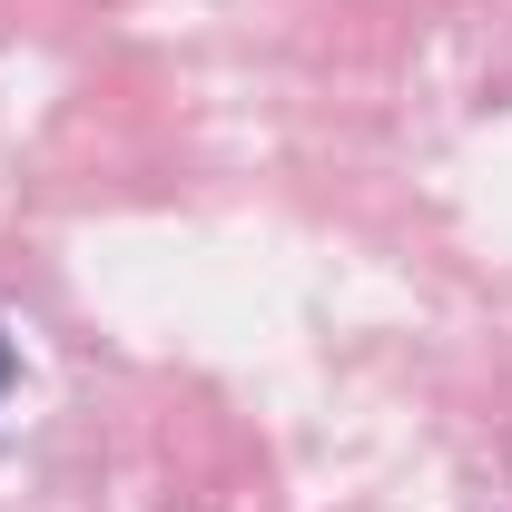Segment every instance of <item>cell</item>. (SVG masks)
Here are the masks:
<instances>
[{"label": "cell", "instance_id": "1", "mask_svg": "<svg viewBox=\"0 0 512 512\" xmlns=\"http://www.w3.org/2000/svg\"><path fill=\"white\" fill-rule=\"evenodd\" d=\"M10 365H20V355H10V335H0V394H10Z\"/></svg>", "mask_w": 512, "mask_h": 512}]
</instances>
